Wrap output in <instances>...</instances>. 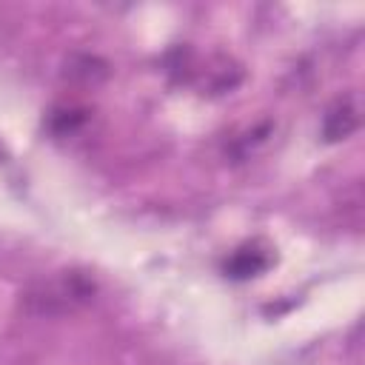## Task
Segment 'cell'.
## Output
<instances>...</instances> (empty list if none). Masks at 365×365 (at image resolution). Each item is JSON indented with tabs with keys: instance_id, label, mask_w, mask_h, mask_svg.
I'll use <instances>...</instances> for the list:
<instances>
[{
	"instance_id": "1",
	"label": "cell",
	"mask_w": 365,
	"mask_h": 365,
	"mask_svg": "<svg viewBox=\"0 0 365 365\" xmlns=\"http://www.w3.org/2000/svg\"><path fill=\"white\" fill-rule=\"evenodd\" d=\"M265 265H268V257H265L262 251H257V248H242V251H237V254H234V259L225 265V271H228L231 277L245 279V277L259 274Z\"/></svg>"
}]
</instances>
